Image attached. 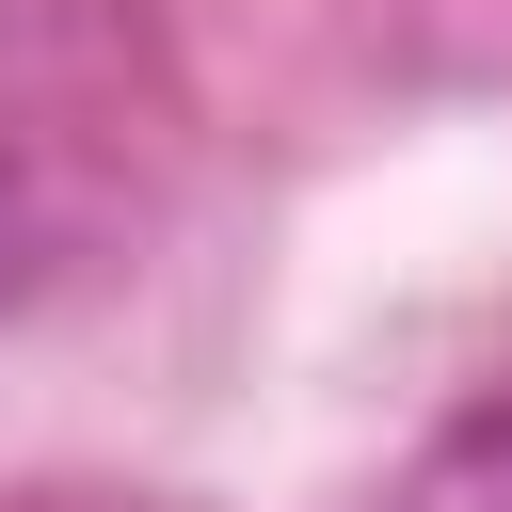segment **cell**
I'll use <instances>...</instances> for the list:
<instances>
[{
	"instance_id": "cell-1",
	"label": "cell",
	"mask_w": 512,
	"mask_h": 512,
	"mask_svg": "<svg viewBox=\"0 0 512 512\" xmlns=\"http://www.w3.org/2000/svg\"><path fill=\"white\" fill-rule=\"evenodd\" d=\"M416 512H512V384H480V400L416 448Z\"/></svg>"
}]
</instances>
